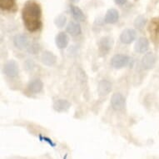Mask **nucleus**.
Returning a JSON list of instances; mask_svg holds the SVG:
<instances>
[{
  "instance_id": "f257e3e1",
  "label": "nucleus",
  "mask_w": 159,
  "mask_h": 159,
  "mask_svg": "<svg viewBox=\"0 0 159 159\" xmlns=\"http://www.w3.org/2000/svg\"><path fill=\"white\" fill-rule=\"evenodd\" d=\"M24 26L29 32L38 31L42 26V8L35 0H29L24 3L22 10Z\"/></svg>"
},
{
  "instance_id": "f03ea898",
  "label": "nucleus",
  "mask_w": 159,
  "mask_h": 159,
  "mask_svg": "<svg viewBox=\"0 0 159 159\" xmlns=\"http://www.w3.org/2000/svg\"><path fill=\"white\" fill-rule=\"evenodd\" d=\"M148 31L151 39L154 43H159V17L153 18L150 21L148 26Z\"/></svg>"
},
{
  "instance_id": "7ed1b4c3",
  "label": "nucleus",
  "mask_w": 159,
  "mask_h": 159,
  "mask_svg": "<svg viewBox=\"0 0 159 159\" xmlns=\"http://www.w3.org/2000/svg\"><path fill=\"white\" fill-rule=\"evenodd\" d=\"M3 73L8 77H16L18 73V65L14 60H9L3 66Z\"/></svg>"
},
{
  "instance_id": "20e7f679",
  "label": "nucleus",
  "mask_w": 159,
  "mask_h": 159,
  "mask_svg": "<svg viewBox=\"0 0 159 159\" xmlns=\"http://www.w3.org/2000/svg\"><path fill=\"white\" fill-rule=\"evenodd\" d=\"M129 62L128 56L123 54H116L111 59V64L114 68H122L126 66Z\"/></svg>"
},
{
  "instance_id": "39448f33",
  "label": "nucleus",
  "mask_w": 159,
  "mask_h": 159,
  "mask_svg": "<svg viewBox=\"0 0 159 159\" xmlns=\"http://www.w3.org/2000/svg\"><path fill=\"white\" fill-rule=\"evenodd\" d=\"M111 104L115 110H123L125 107L126 100L121 93H114L111 98Z\"/></svg>"
},
{
  "instance_id": "423d86ee",
  "label": "nucleus",
  "mask_w": 159,
  "mask_h": 159,
  "mask_svg": "<svg viewBox=\"0 0 159 159\" xmlns=\"http://www.w3.org/2000/svg\"><path fill=\"white\" fill-rule=\"evenodd\" d=\"M136 37H137V33L134 29H127L123 30V33L121 34L120 40L121 42L125 44H129L135 40Z\"/></svg>"
},
{
  "instance_id": "0eeeda50",
  "label": "nucleus",
  "mask_w": 159,
  "mask_h": 159,
  "mask_svg": "<svg viewBox=\"0 0 159 159\" xmlns=\"http://www.w3.org/2000/svg\"><path fill=\"white\" fill-rule=\"evenodd\" d=\"M53 109L57 112H67L71 107V103L65 99H58L53 103Z\"/></svg>"
},
{
  "instance_id": "6e6552de",
  "label": "nucleus",
  "mask_w": 159,
  "mask_h": 159,
  "mask_svg": "<svg viewBox=\"0 0 159 159\" xmlns=\"http://www.w3.org/2000/svg\"><path fill=\"white\" fill-rule=\"evenodd\" d=\"M112 91V84L107 80H101L98 87V92L100 96H106Z\"/></svg>"
},
{
  "instance_id": "1a4fd4ad",
  "label": "nucleus",
  "mask_w": 159,
  "mask_h": 159,
  "mask_svg": "<svg viewBox=\"0 0 159 159\" xmlns=\"http://www.w3.org/2000/svg\"><path fill=\"white\" fill-rule=\"evenodd\" d=\"M68 42H69V39H68V35L63 33V32H61L59 34H57L56 38H55V43H56V45L58 48L60 49H63L65 48L68 44Z\"/></svg>"
},
{
  "instance_id": "9d476101",
  "label": "nucleus",
  "mask_w": 159,
  "mask_h": 159,
  "mask_svg": "<svg viewBox=\"0 0 159 159\" xmlns=\"http://www.w3.org/2000/svg\"><path fill=\"white\" fill-rule=\"evenodd\" d=\"M13 43H14V45L18 48H20V49H24V48H26L28 46H29V41L28 37L25 36V35H23V34H18V35H16L13 39Z\"/></svg>"
},
{
  "instance_id": "9b49d317",
  "label": "nucleus",
  "mask_w": 159,
  "mask_h": 159,
  "mask_svg": "<svg viewBox=\"0 0 159 159\" xmlns=\"http://www.w3.org/2000/svg\"><path fill=\"white\" fill-rule=\"evenodd\" d=\"M149 48V43L148 39L145 38H140L138 41L136 42L134 48L137 52H140V53H143L147 52Z\"/></svg>"
},
{
  "instance_id": "f8f14e48",
  "label": "nucleus",
  "mask_w": 159,
  "mask_h": 159,
  "mask_svg": "<svg viewBox=\"0 0 159 159\" xmlns=\"http://www.w3.org/2000/svg\"><path fill=\"white\" fill-rule=\"evenodd\" d=\"M41 60H42L43 63L47 66H52L54 65L57 61V57L52 52H49V51H45L42 54L41 57Z\"/></svg>"
},
{
  "instance_id": "ddd939ff",
  "label": "nucleus",
  "mask_w": 159,
  "mask_h": 159,
  "mask_svg": "<svg viewBox=\"0 0 159 159\" xmlns=\"http://www.w3.org/2000/svg\"><path fill=\"white\" fill-rule=\"evenodd\" d=\"M112 39H111L108 37H104L99 42V51L102 52V54L107 53L112 47Z\"/></svg>"
},
{
  "instance_id": "4468645a",
  "label": "nucleus",
  "mask_w": 159,
  "mask_h": 159,
  "mask_svg": "<svg viewBox=\"0 0 159 159\" xmlns=\"http://www.w3.org/2000/svg\"><path fill=\"white\" fill-rule=\"evenodd\" d=\"M118 18H119L118 12L114 8H110L107 10L105 15V22L109 24H115L118 20Z\"/></svg>"
},
{
  "instance_id": "2eb2a0df",
  "label": "nucleus",
  "mask_w": 159,
  "mask_h": 159,
  "mask_svg": "<svg viewBox=\"0 0 159 159\" xmlns=\"http://www.w3.org/2000/svg\"><path fill=\"white\" fill-rule=\"evenodd\" d=\"M43 88V84L40 79H34L28 85V89L33 93H39L42 91Z\"/></svg>"
},
{
  "instance_id": "dca6fc26",
  "label": "nucleus",
  "mask_w": 159,
  "mask_h": 159,
  "mask_svg": "<svg viewBox=\"0 0 159 159\" xmlns=\"http://www.w3.org/2000/svg\"><path fill=\"white\" fill-rule=\"evenodd\" d=\"M143 65L145 68H152L154 66L155 63H156V57L154 56L152 52H148L147 54H145L143 60H142Z\"/></svg>"
},
{
  "instance_id": "f3484780",
  "label": "nucleus",
  "mask_w": 159,
  "mask_h": 159,
  "mask_svg": "<svg viewBox=\"0 0 159 159\" xmlns=\"http://www.w3.org/2000/svg\"><path fill=\"white\" fill-rule=\"evenodd\" d=\"M67 32L72 36H78L81 34L82 29L80 25L75 22H71L67 26Z\"/></svg>"
},
{
  "instance_id": "a211bd4d",
  "label": "nucleus",
  "mask_w": 159,
  "mask_h": 159,
  "mask_svg": "<svg viewBox=\"0 0 159 159\" xmlns=\"http://www.w3.org/2000/svg\"><path fill=\"white\" fill-rule=\"evenodd\" d=\"M71 13L73 14V18H75L77 21L83 22L85 19V16H84V12L80 9V8L77 7V6L71 5L70 6Z\"/></svg>"
},
{
  "instance_id": "6ab92c4d",
  "label": "nucleus",
  "mask_w": 159,
  "mask_h": 159,
  "mask_svg": "<svg viewBox=\"0 0 159 159\" xmlns=\"http://www.w3.org/2000/svg\"><path fill=\"white\" fill-rule=\"evenodd\" d=\"M0 7L3 10H13L16 8L15 0H0Z\"/></svg>"
},
{
  "instance_id": "aec40b11",
  "label": "nucleus",
  "mask_w": 159,
  "mask_h": 159,
  "mask_svg": "<svg viewBox=\"0 0 159 159\" xmlns=\"http://www.w3.org/2000/svg\"><path fill=\"white\" fill-rule=\"evenodd\" d=\"M66 17L63 15H59L57 16V18H55L54 20V24L57 27V28H59V29H62L63 27L65 26L66 24Z\"/></svg>"
},
{
  "instance_id": "412c9836",
  "label": "nucleus",
  "mask_w": 159,
  "mask_h": 159,
  "mask_svg": "<svg viewBox=\"0 0 159 159\" xmlns=\"http://www.w3.org/2000/svg\"><path fill=\"white\" fill-rule=\"evenodd\" d=\"M145 23H146V21H145V19L143 18V17L139 16V17H138V18H136L134 25H135L136 28H138V29H143Z\"/></svg>"
},
{
  "instance_id": "4be33fe9",
  "label": "nucleus",
  "mask_w": 159,
  "mask_h": 159,
  "mask_svg": "<svg viewBox=\"0 0 159 159\" xmlns=\"http://www.w3.org/2000/svg\"><path fill=\"white\" fill-rule=\"evenodd\" d=\"M114 2L117 5H123L126 3L127 0H114Z\"/></svg>"
}]
</instances>
